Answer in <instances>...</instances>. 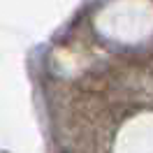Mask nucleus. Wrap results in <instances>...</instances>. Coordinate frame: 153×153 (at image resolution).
I'll use <instances>...</instances> for the list:
<instances>
[]
</instances>
